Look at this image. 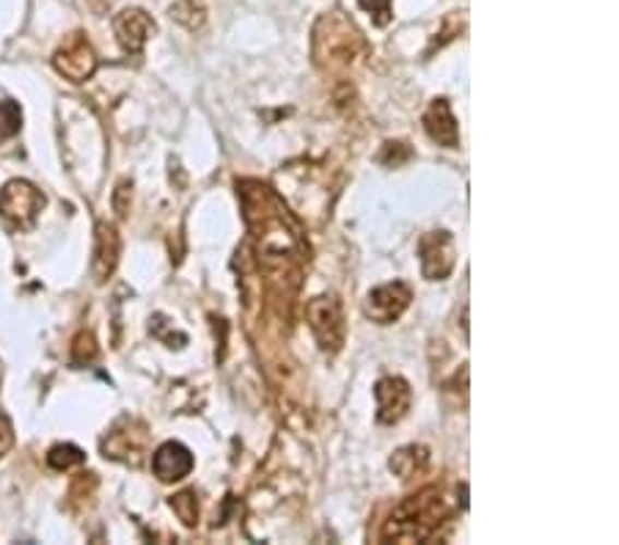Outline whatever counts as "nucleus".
Segmentation results:
<instances>
[{
	"mask_svg": "<svg viewBox=\"0 0 619 545\" xmlns=\"http://www.w3.org/2000/svg\"><path fill=\"white\" fill-rule=\"evenodd\" d=\"M20 130H23V108L12 99H3L0 103V144L14 139Z\"/></svg>",
	"mask_w": 619,
	"mask_h": 545,
	"instance_id": "obj_18",
	"label": "nucleus"
},
{
	"mask_svg": "<svg viewBox=\"0 0 619 545\" xmlns=\"http://www.w3.org/2000/svg\"><path fill=\"white\" fill-rule=\"evenodd\" d=\"M430 465V449L421 443H410V447L396 449L394 458L389 460V469L394 471L400 479H410V476L421 474Z\"/></svg>",
	"mask_w": 619,
	"mask_h": 545,
	"instance_id": "obj_14",
	"label": "nucleus"
},
{
	"mask_svg": "<svg viewBox=\"0 0 619 545\" xmlns=\"http://www.w3.org/2000/svg\"><path fill=\"white\" fill-rule=\"evenodd\" d=\"M72 364L75 367H88L99 358V345H97V336L92 331H81L75 339H72V353H69Z\"/></svg>",
	"mask_w": 619,
	"mask_h": 545,
	"instance_id": "obj_17",
	"label": "nucleus"
},
{
	"mask_svg": "<svg viewBox=\"0 0 619 545\" xmlns=\"http://www.w3.org/2000/svg\"><path fill=\"white\" fill-rule=\"evenodd\" d=\"M168 17L174 23H179L188 31H201L206 23V7L204 0H177L171 9H168Z\"/></svg>",
	"mask_w": 619,
	"mask_h": 545,
	"instance_id": "obj_15",
	"label": "nucleus"
},
{
	"mask_svg": "<svg viewBox=\"0 0 619 545\" xmlns=\"http://www.w3.org/2000/svg\"><path fill=\"white\" fill-rule=\"evenodd\" d=\"M146 441H150V433H146V427L141 422L121 419L119 425L110 427V433H105L99 447H103L105 458L138 469L146 460Z\"/></svg>",
	"mask_w": 619,
	"mask_h": 545,
	"instance_id": "obj_6",
	"label": "nucleus"
},
{
	"mask_svg": "<svg viewBox=\"0 0 619 545\" xmlns=\"http://www.w3.org/2000/svg\"><path fill=\"white\" fill-rule=\"evenodd\" d=\"M374 400H378L380 425H396L410 411L413 391L405 378H383L374 386Z\"/></svg>",
	"mask_w": 619,
	"mask_h": 545,
	"instance_id": "obj_11",
	"label": "nucleus"
},
{
	"mask_svg": "<svg viewBox=\"0 0 619 545\" xmlns=\"http://www.w3.org/2000/svg\"><path fill=\"white\" fill-rule=\"evenodd\" d=\"M413 157V150L407 144H402V141H389V144L383 146V152H380L378 161L385 163V166H400V163L410 161Z\"/></svg>",
	"mask_w": 619,
	"mask_h": 545,
	"instance_id": "obj_22",
	"label": "nucleus"
},
{
	"mask_svg": "<svg viewBox=\"0 0 619 545\" xmlns=\"http://www.w3.org/2000/svg\"><path fill=\"white\" fill-rule=\"evenodd\" d=\"M121 259V235L116 224L99 221L94 226V259H92V276L97 284H105L116 273Z\"/></svg>",
	"mask_w": 619,
	"mask_h": 545,
	"instance_id": "obj_10",
	"label": "nucleus"
},
{
	"mask_svg": "<svg viewBox=\"0 0 619 545\" xmlns=\"http://www.w3.org/2000/svg\"><path fill=\"white\" fill-rule=\"evenodd\" d=\"M306 317H309V328L314 331L317 342L325 353H338L344 345V311L342 300L336 295H320V298L306 304Z\"/></svg>",
	"mask_w": 619,
	"mask_h": 545,
	"instance_id": "obj_5",
	"label": "nucleus"
},
{
	"mask_svg": "<svg viewBox=\"0 0 619 545\" xmlns=\"http://www.w3.org/2000/svg\"><path fill=\"white\" fill-rule=\"evenodd\" d=\"M419 262L421 276L430 282H443L457 264V251L449 232H430L419 240Z\"/></svg>",
	"mask_w": 619,
	"mask_h": 545,
	"instance_id": "obj_7",
	"label": "nucleus"
},
{
	"mask_svg": "<svg viewBox=\"0 0 619 545\" xmlns=\"http://www.w3.org/2000/svg\"><path fill=\"white\" fill-rule=\"evenodd\" d=\"M114 34L121 50L130 56H141L146 42L157 34V25L144 9H124L114 17Z\"/></svg>",
	"mask_w": 619,
	"mask_h": 545,
	"instance_id": "obj_9",
	"label": "nucleus"
},
{
	"mask_svg": "<svg viewBox=\"0 0 619 545\" xmlns=\"http://www.w3.org/2000/svg\"><path fill=\"white\" fill-rule=\"evenodd\" d=\"M168 505H171V510L177 512V518L184 526H195V523H199V499H195V490H182V494L171 496Z\"/></svg>",
	"mask_w": 619,
	"mask_h": 545,
	"instance_id": "obj_19",
	"label": "nucleus"
},
{
	"mask_svg": "<svg viewBox=\"0 0 619 545\" xmlns=\"http://www.w3.org/2000/svg\"><path fill=\"white\" fill-rule=\"evenodd\" d=\"M413 300V289L405 282H391L383 287H374L364 300V315L378 325H391L405 315V309Z\"/></svg>",
	"mask_w": 619,
	"mask_h": 545,
	"instance_id": "obj_8",
	"label": "nucleus"
},
{
	"mask_svg": "<svg viewBox=\"0 0 619 545\" xmlns=\"http://www.w3.org/2000/svg\"><path fill=\"white\" fill-rule=\"evenodd\" d=\"M358 7H361L364 12H369V17H372V23L378 25V28H385V25L394 20V14H391L394 0H358Z\"/></svg>",
	"mask_w": 619,
	"mask_h": 545,
	"instance_id": "obj_20",
	"label": "nucleus"
},
{
	"mask_svg": "<svg viewBox=\"0 0 619 545\" xmlns=\"http://www.w3.org/2000/svg\"><path fill=\"white\" fill-rule=\"evenodd\" d=\"M193 452L179 441H166L163 447H157L155 458H152V471H155L157 479L166 485L182 483L184 476L193 471Z\"/></svg>",
	"mask_w": 619,
	"mask_h": 545,
	"instance_id": "obj_12",
	"label": "nucleus"
},
{
	"mask_svg": "<svg viewBox=\"0 0 619 545\" xmlns=\"http://www.w3.org/2000/svg\"><path fill=\"white\" fill-rule=\"evenodd\" d=\"M45 204V193L28 179H12L0 188V218L14 229H31Z\"/></svg>",
	"mask_w": 619,
	"mask_h": 545,
	"instance_id": "obj_3",
	"label": "nucleus"
},
{
	"mask_svg": "<svg viewBox=\"0 0 619 545\" xmlns=\"http://www.w3.org/2000/svg\"><path fill=\"white\" fill-rule=\"evenodd\" d=\"M86 463V452L75 443H56V447L47 452V465L52 471H69V469H78V465Z\"/></svg>",
	"mask_w": 619,
	"mask_h": 545,
	"instance_id": "obj_16",
	"label": "nucleus"
},
{
	"mask_svg": "<svg viewBox=\"0 0 619 545\" xmlns=\"http://www.w3.org/2000/svg\"><path fill=\"white\" fill-rule=\"evenodd\" d=\"M52 67L61 78H67L69 83H86L92 81L94 72L99 67V58L94 52L92 42L86 39V34L75 31L69 34L67 39L58 45V50L52 52Z\"/></svg>",
	"mask_w": 619,
	"mask_h": 545,
	"instance_id": "obj_4",
	"label": "nucleus"
},
{
	"mask_svg": "<svg viewBox=\"0 0 619 545\" xmlns=\"http://www.w3.org/2000/svg\"><path fill=\"white\" fill-rule=\"evenodd\" d=\"M449 518L447 501L441 490L427 488L421 494L402 501L383 526V540H396V543H425L438 532L443 521Z\"/></svg>",
	"mask_w": 619,
	"mask_h": 545,
	"instance_id": "obj_2",
	"label": "nucleus"
},
{
	"mask_svg": "<svg viewBox=\"0 0 619 545\" xmlns=\"http://www.w3.org/2000/svg\"><path fill=\"white\" fill-rule=\"evenodd\" d=\"M425 130L438 146H447V150H454L460 144V127L457 119H454L452 108H449L447 99H436V103L427 108L425 114Z\"/></svg>",
	"mask_w": 619,
	"mask_h": 545,
	"instance_id": "obj_13",
	"label": "nucleus"
},
{
	"mask_svg": "<svg viewBox=\"0 0 619 545\" xmlns=\"http://www.w3.org/2000/svg\"><path fill=\"white\" fill-rule=\"evenodd\" d=\"M311 52H314V63L320 70L338 72L353 67L367 52V42H364L361 31L353 25V20H347V14L336 9L317 20L314 34H311Z\"/></svg>",
	"mask_w": 619,
	"mask_h": 545,
	"instance_id": "obj_1",
	"label": "nucleus"
},
{
	"mask_svg": "<svg viewBox=\"0 0 619 545\" xmlns=\"http://www.w3.org/2000/svg\"><path fill=\"white\" fill-rule=\"evenodd\" d=\"M110 204H114V213L119 215V218H127V215H130V208H132V182H130V179H121V182L116 185Z\"/></svg>",
	"mask_w": 619,
	"mask_h": 545,
	"instance_id": "obj_21",
	"label": "nucleus"
}]
</instances>
